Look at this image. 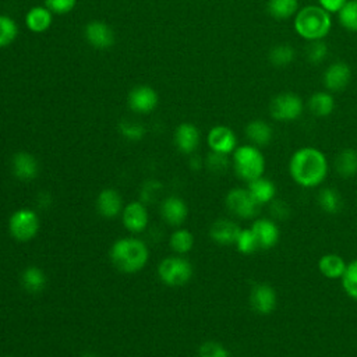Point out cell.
Returning <instances> with one entry per match:
<instances>
[{"mask_svg":"<svg viewBox=\"0 0 357 357\" xmlns=\"http://www.w3.org/2000/svg\"><path fill=\"white\" fill-rule=\"evenodd\" d=\"M329 165L324 152L314 147L299 148L289 161V173L294 183L304 188H313L324 183Z\"/></svg>","mask_w":357,"mask_h":357,"instance_id":"6da1fadb","label":"cell"},{"mask_svg":"<svg viewBox=\"0 0 357 357\" xmlns=\"http://www.w3.org/2000/svg\"><path fill=\"white\" fill-rule=\"evenodd\" d=\"M111 260L113 266L125 274L141 271L149 257L148 247L144 241L134 237H123L113 243L111 248Z\"/></svg>","mask_w":357,"mask_h":357,"instance_id":"7a4b0ae2","label":"cell"},{"mask_svg":"<svg viewBox=\"0 0 357 357\" xmlns=\"http://www.w3.org/2000/svg\"><path fill=\"white\" fill-rule=\"evenodd\" d=\"M332 27L331 13L321 6L301 8L294 16V31L305 41L324 39Z\"/></svg>","mask_w":357,"mask_h":357,"instance_id":"3957f363","label":"cell"},{"mask_svg":"<svg viewBox=\"0 0 357 357\" xmlns=\"http://www.w3.org/2000/svg\"><path fill=\"white\" fill-rule=\"evenodd\" d=\"M233 169L236 175L244 180L251 182L264 176L266 158L256 145H241L233 151Z\"/></svg>","mask_w":357,"mask_h":357,"instance_id":"277c9868","label":"cell"},{"mask_svg":"<svg viewBox=\"0 0 357 357\" xmlns=\"http://www.w3.org/2000/svg\"><path fill=\"white\" fill-rule=\"evenodd\" d=\"M304 109L303 99L293 92H281L270 102V115L277 122H294Z\"/></svg>","mask_w":357,"mask_h":357,"instance_id":"5b68a950","label":"cell"},{"mask_svg":"<svg viewBox=\"0 0 357 357\" xmlns=\"http://www.w3.org/2000/svg\"><path fill=\"white\" fill-rule=\"evenodd\" d=\"M158 275L168 286H183L193 277V266L182 257H168L158 266Z\"/></svg>","mask_w":357,"mask_h":357,"instance_id":"8992f818","label":"cell"},{"mask_svg":"<svg viewBox=\"0 0 357 357\" xmlns=\"http://www.w3.org/2000/svg\"><path fill=\"white\" fill-rule=\"evenodd\" d=\"M226 208L229 213L240 219H251L256 218L260 210L257 201L252 198L250 191L243 187L232 188L225 198Z\"/></svg>","mask_w":357,"mask_h":357,"instance_id":"52a82bcc","label":"cell"},{"mask_svg":"<svg viewBox=\"0 0 357 357\" xmlns=\"http://www.w3.org/2000/svg\"><path fill=\"white\" fill-rule=\"evenodd\" d=\"M9 230L17 241H30L39 232V218L31 210H19L9 219Z\"/></svg>","mask_w":357,"mask_h":357,"instance_id":"ba28073f","label":"cell"},{"mask_svg":"<svg viewBox=\"0 0 357 357\" xmlns=\"http://www.w3.org/2000/svg\"><path fill=\"white\" fill-rule=\"evenodd\" d=\"M248 301L254 313L260 316H268L277 309L278 294L277 290L267 282L254 283L248 294Z\"/></svg>","mask_w":357,"mask_h":357,"instance_id":"9c48e42d","label":"cell"},{"mask_svg":"<svg viewBox=\"0 0 357 357\" xmlns=\"http://www.w3.org/2000/svg\"><path fill=\"white\" fill-rule=\"evenodd\" d=\"M251 230L259 241L260 250L274 248L281 239L278 224L271 218H259L252 222Z\"/></svg>","mask_w":357,"mask_h":357,"instance_id":"30bf717a","label":"cell"},{"mask_svg":"<svg viewBox=\"0 0 357 357\" xmlns=\"http://www.w3.org/2000/svg\"><path fill=\"white\" fill-rule=\"evenodd\" d=\"M351 81V69L345 62H335L327 67L323 76L324 87L329 92H342Z\"/></svg>","mask_w":357,"mask_h":357,"instance_id":"8fae6325","label":"cell"},{"mask_svg":"<svg viewBox=\"0 0 357 357\" xmlns=\"http://www.w3.org/2000/svg\"><path fill=\"white\" fill-rule=\"evenodd\" d=\"M211 151L229 155L237 148V138L232 129L228 126H215L210 130L207 137Z\"/></svg>","mask_w":357,"mask_h":357,"instance_id":"7c38bea8","label":"cell"},{"mask_svg":"<svg viewBox=\"0 0 357 357\" xmlns=\"http://www.w3.org/2000/svg\"><path fill=\"white\" fill-rule=\"evenodd\" d=\"M158 105V94L147 85H140L129 94V107L137 113H149Z\"/></svg>","mask_w":357,"mask_h":357,"instance_id":"4fadbf2b","label":"cell"},{"mask_svg":"<svg viewBox=\"0 0 357 357\" xmlns=\"http://www.w3.org/2000/svg\"><path fill=\"white\" fill-rule=\"evenodd\" d=\"M85 38L95 49H109L115 43V34L109 25L102 21H91L85 27Z\"/></svg>","mask_w":357,"mask_h":357,"instance_id":"5bb4252c","label":"cell"},{"mask_svg":"<svg viewBox=\"0 0 357 357\" xmlns=\"http://www.w3.org/2000/svg\"><path fill=\"white\" fill-rule=\"evenodd\" d=\"M12 172L17 179L23 182H30L38 176L39 165L34 155L21 151L14 154L12 158Z\"/></svg>","mask_w":357,"mask_h":357,"instance_id":"9a60e30c","label":"cell"},{"mask_svg":"<svg viewBox=\"0 0 357 357\" xmlns=\"http://www.w3.org/2000/svg\"><path fill=\"white\" fill-rule=\"evenodd\" d=\"M123 225L127 230L133 233L142 232L148 225V211L147 207L140 201L130 202L123 208Z\"/></svg>","mask_w":357,"mask_h":357,"instance_id":"2e32d148","label":"cell"},{"mask_svg":"<svg viewBox=\"0 0 357 357\" xmlns=\"http://www.w3.org/2000/svg\"><path fill=\"white\" fill-rule=\"evenodd\" d=\"M241 232V228L230 219H218L210 228V237L221 246H233L237 241V237Z\"/></svg>","mask_w":357,"mask_h":357,"instance_id":"e0dca14e","label":"cell"},{"mask_svg":"<svg viewBox=\"0 0 357 357\" xmlns=\"http://www.w3.org/2000/svg\"><path fill=\"white\" fill-rule=\"evenodd\" d=\"M98 213L108 219H113L123 210V201L120 194L113 188L102 190L96 198Z\"/></svg>","mask_w":357,"mask_h":357,"instance_id":"ac0fdd59","label":"cell"},{"mask_svg":"<svg viewBox=\"0 0 357 357\" xmlns=\"http://www.w3.org/2000/svg\"><path fill=\"white\" fill-rule=\"evenodd\" d=\"M246 137L248 138L251 145H256L259 148L267 147L271 144L272 138H274V130L272 126L261 119H256L251 120L247 126H246Z\"/></svg>","mask_w":357,"mask_h":357,"instance_id":"d6986e66","label":"cell"},{"mask_svg":"<svg viewBox=\"0 0 357 357\" xmlns=\"http://www.w3.org/2000/svg\"><path fill=\"white\" fill-rule=\"evenodd\" d=\"M161 214H162V218L169 225L179 226L187 218V214H188L187 204L179 197H175V195L168 197V198H165V201L162 204Z\"/></svg>","mask_w":357,"mask_h":357,"instance_id":"ffe728a7","label":"cell"},{"mask_svg":"<svg viewBox=\"0 0 357 357\" xmlns=\"http://www.w3.org/2000/svg\"><path fill=\"white\" fill-rule=\"evenodd\" d=\"M247 190L252 195V198L257 201L259 206H267L277 198V186L272 180L261 176L256 180H251L247 183Z\"/></svg>","mask_w":357,"mask_h":357,"instance_id":"44dd1931","label":"cell"},{"mask_svg":"<svg viewBox=\"0 0 357 357\" xmlns=\"http://www.w3.org/2000/svg\"><path fill=\"white\" fill-rule=\"evenodd\" d=\"M175 141L183 154H193L199 145V131L191 123H182L176 130Z\"/></svg>","mask_w":357,"mask_h":357,"instance_id":"7402d4cb","label":"cell"},{"mask_svg":"<svg viewBox=\"0 0 357 357\" xmlns=\"http://www.w3.org/2000/svg\"><path fill=\"white\" fill-rule=\"evenodd\" d=\"M335 98L329 91L313 94L307 100V109L317 118H328L335 111Z\"/></svg>","mask_w":357,"mask_h":357,"instance_id":"603a6c76","label":"cell"},{"mask_svg":"<svg viewBox=\"0 0 357 357\" xmlns=\"http://www.w3.org/2000/svg\"><path fill=\"white\" fill-rule=\"evenodd\" d=\"M346 267L347 263L340 256L334 252L324 254V256L318 260V270L323 274V277L328 279H342Z\"/></svg>","mask_w":357,"mask_h":357,"instance_id":"cb8c5ba5","label":"cell"},{"mask_svg":"<svg viewBox=\"0 0 357 357\" xmlns=\"http://www.w3.org/2000/svg\"><path fill=\"white\" fill-rule=\"evenodd\" d=\"M335 169L342 179L354 177L357 175V151L343 148L335 158Z\"/></svg>","mask_w":357,"mask_h":357,"instance_id":"d4e9b609","label":"cell"},{"mask_svg":"<svg viewBox=\"0 0 357 357\" xmlns=\"http://www.w3.org/2000/svg\"><path fill=\"white\" fill-rule=\"evenodd\" d=\"M317 202H318V207L325 214H329V215H336L342 210V206H343L340 193L332 187L321 188L318 193V197H317Z\"/></svg>","mask_w":357,"mask_h":357,"instance_id":"484cf974","label":"cell"},{"mask_svg":"<svg viewBox=\"0 0 357 357\" xmlns=\"http://www.w3.org/2000/svg\"><path fill=\"white\" fill-rule=\"evenodd\" d=\"M21 286L31 294L41 293L46 286V275L38 267H28L21 274Z\"/></svg>","mask_w":357,"mask_h":357,"instance_id":"4316f807","label":"cell"},{"mask_svg":"<svg viewBox=\"0 0 357 357\" xmlns=\"http://www.w3.org/2000/svg\"><path fill=\"white\" fill-rule=\"evenodd\" d=\"M27 27L36 34L45 32L52 24V12L47 8H32L25 17Z\"/></svg>","mask_w":357,"mask_h":357,"instance_id":"83f0119b","label":"cell"},{"mask_svg":"<svg viewBox=\"0 0 357 357\" xmlns=\"http://www.w3.org/2000/svg\"><path fill=\"white\" fill-rule=\"evenodd\" d=\"M299 0H268L267 12L275 20H288L297 14Z\"/></svg>","mask_w":357,"mask_h":357,"instance_id":"f1b7e54d","label":"cell"},{"mask_svg":"<svg viewBox=\"0 0 357 357\" xmlns=\"http://www.w3.org/2000/svg\"><path fill=\"white\" fill-rule=\"evenodd\" d=\"M296 59V50L289 43H278L271 47L268 54L270 63L277 69H285Z\"/></svg>","mask_w":357,"mask_h":357,"instance_id":"f546056e","label":"cell"},{"mask_svg":"<svg viewBox=\"0 0 357 357\" xmlns=\"http://www.w3.org/2000/svg\"><path fill=\"white\" fill-rule=\"evenodd\" d=\"M338 19L345 30L357 32V0H347L346 5L339 10Z\"/></svg>","mask_w":357,"mask_h":357,"instance_id":"4dcf8cb0","label":"cell"},{"mask_svg":"<svg viewBox=\"0 0 357 357\" xmlns=\"http://www.w3.org/2000/svg\"><path fill=\"white\" fill-rule=\"evenodd\" d=\"M169 244L171 248L177 254H186L194 246V236L187 229H177L172 233Z\"/></svg>","mask_w":357,"mask_h":357,"instance_id":"1f68e13d","label":"cell"},{"mask_svg":"<svg viewBox=\"0 0 357 357\" xmlns=\"http://www.w3.org/2000/svg\"><path fill=\"white\" fill-rule=\"evenodd\" d=\"M19 27L9 16H0V49L9 46L17 38Z\"/></svg>","mask_w":357,"mask_h":357,"instance_id":"d6a6232c","label":"cell"},{"mask_svg":"<svg viewBox=\"0 0 357 357\" xmlns=\"http://www.w3.org/2000/svg\"><path fill=\"white\" fill-rule=\"evenodd\" d=\"M328 56V46L323 39L310 41L305 47V59L310 65H320Z\"/></svg>","mask_w":357,"mask_h":357,"instance_id":"836d02e7","label":"cell"},{"mask_svg":"<svg viewBox=\"0 0 357 357\" xmlns=\"http://www.w3.org/2000/svg\"><path fill=\"white\" fill-rule=\"evenodd\" d=\"M342 288L345 293L357 301V260H353L347 264L346 271L342 277Z\"/></svg>","mask_w":357,"mask_h":357,"instance_id":"e575fe53","label":"cell"},{"mask_svg":"<svg viewBox=\"0 0 357 357\" xmlns=\"http://www.w3.org/2000/svg\"><path fill=\"white\" fill-rule=\"evenodd\" d=\"M235 246L237 247V250L241 254H247V256H248V254H252V252H256L257 250H260L259 241H257L256 236H254L251 228L241 229Z\"/></svg>","mask_w":357,"mask_h":357,"instance_id":"d590c367","label":"cell"},{"mask_svg":"<svg viewBox=\"0 0 357 357\" xmlns=\"http://www.w3.org/2000/svg\"><path fill=\"white\" fill-rule=\"evenodd\" d=\"M198 357H230V353L224 345L215 340H207L199 346Z\"/></svg>","mask_w":357,"mask_h":357,"instance_id":"8d00e7d4","label":"cell"},{"mask_svg":"<svg viewBox=\"0 0 357 357\" xmlns=\"http://www.w3.org/2000/svg\"><path fill=\"white\" fill-rule=\"evenodd\" d=\"M270 213H271V219L277 221H285L290 217V206L283 201V199H274L270 202Z\"/></svg>","mask_w":357,"mask_h":357,"instance_id":"74e56055","label":"cell"},{"mask_svg":"<svg viewBox=\"0 0 357 357\" xmlns=\"http://www.w3.org/2000/svg\"><path fill=\"white\" fill-rule=\"evenodd\" d=\"M207 166L214 173H222L229 166V158L225 154H219V152L211 151V154L207 157Z\"/></svg>","mask_w":357,"mask_h":357,"instance_id":"f35d334b","label":"cell"},{"mask_svg":"<svg viewBox=\"0 0 357 357\" xmlns=\"http://www.w3.org/2000/svg\"><path fill=\"white\" fill-rule=\"evenodd\" d=\"M119 130H120L122 136L130 141H140L145 134V129L141 125L131 123V122L120 123Z\"/></svg>","mask_w":357,"mask_h":357,"instance_id":"ab89813d","label":"cell"},{"mask_svg":"<svg viewBox=\"0 0 357 357\" xmlns=\"http://www.w3.org/2000/svg\"><path fill=\"white\" fill-rule=\"evenodd\" d=\"M45 3L46 8L55 14H67L74 9L76 0H45Z\"/></svg>","mask_w":357,"mask_h":357,"instance_id":"60d3db41","label":"cell"},{"mask_svg":"<svg viewBox=\"0 0 357 357\" xmlns=\"http://www.w3.org/2000/svg\"><path fill=\"white\" fill-rule=\"evenodd\" d=\"M347 0H318L320 6L328 13H339V10L346 5Z\"/></svg>","mask_w":357,"mask_h":357,"instance_id":"b9f144b4","label":"cell"},{"mask_svg":"<svg viewBox=\"0 0 357 357\" xmlns=\"http://www.w3.org/2000/svg\"><path fill=\"white\" fill-rule=\"evenodd\" d=\"M81 357H98V356H95V354H92V353H85V354H83Z\"/></svg>","mask_w":357,"mask_h":357,"instance_id":"7bdbcfd3","label":"cell"}]
</instances>
